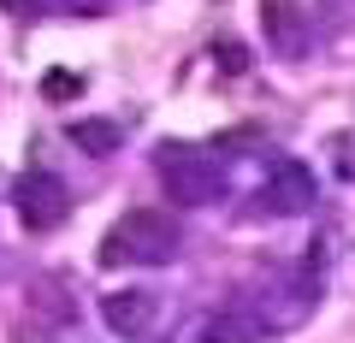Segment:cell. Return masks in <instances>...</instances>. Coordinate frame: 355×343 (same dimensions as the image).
<instances>
[{"mask_svg": "<svg viewBox=\"0 0 355 343\" xmlns=\"http://www.w3.org/2000/svg\"><path fill=\"white\" fill-rule=\"evenodd\" d=\"M154 172H160L166 195H172L178 207H214L219 202V166L207 160L202 148H190V142H166L160 160H154Z\"/></svg>", "mask_w": 355, "mask_h": 343, "instance_id": "cell-2", "label": "cell"}, {"mask_svg": "<svg viewBox=\"0 0 355 343\" xmlns=\"http://www.w3.org/2000/svg\"><path fill=\"white\" fill-rule=\"evenodd\" d=\"M77 89H83V83H77L71 71H48V77H42V95H48V101H71Z\"/></svg>", "mask_w": 355, "mask_h": 343, "instance_id": "cell-8", "label": "cell"}, {"mask_svg": "<svg viewBox=\"0 0 355 343\" xmlns=\"http://www.w3.org/2000/svg\"><path fill=\"white\" fill-rule=\"evenodd\" d=\"M178 225L172 213H160V207H137V213H125L113 231L101 237V267H119V261H137V267H166L178 254Z\"/></svg>", "mask_w": 355, "mask_h": 343, "instance_id": "cell-1", "label": "cell"}, {"mask_svg": "<svg viewBox=\"0 0 355 343\" xmlns=\"http://www.w3.org/2000/svg\"><path fill=\"white\" fill-rule=\"evenodd\" d=\"M207 343H266V326L243 308H225V314L207 319Z\"/></svg>", "mask_w": 355, "mask_h": 343, "instance_id": "cell-7", "label": "cell"}, {"mask_svg": "<svg viewBox=\"0 0 355 343\" xmlns=\"http://www.w3.org/2000/svg\"><path fill=\"white\" fill-rule=\"evenodd\" d=\"M18 213H24L30 231H53L71 213V190H65L53 172H30V178L18 184Z\"/></svg>", "mask_w": 355, "mask_h": 343, "instance_id": "cell-4", "label": "cell"}, {"mask_svg": "<svg viewBox=\"0 0 355 343\" xmlns=\"http://www.w3.org/2000/svg\"><path fill=\"white\" fill-rule=\"evenodd\" d=\"M314 172H308L302 160H272V172H266L261 184V207L266 213H308L314 207Z\"/></svg>", "mask_w": 355, "mask_h": 343, "instance_id": "cell-3", "label": "cell"}, {"mask_svg": "<svg viewBox=\"0 0 355 343\" xmlns=\"http://www.w3.org/2000/svg\"><path fill=\"white\" fill-rule=\"evenodd\" d=\"M154 314H160L154 290H113V296H101V319L119 331V337H137V331H148Z\"/></svg>", "mask_w": 355, "mask_h": 343, "instance_id": "cell-5", "label": "cell"}, {"mask_svg": "<svg viewBox=\"0 0 355 343\" xmlns=\"http://www.w3.org/2000/svg\"><path fill=\"white\" fill-rule=\"evenodd\" d=\"M65 137L77 142V154H95V160H107V154L125 148V125H113V118H77Z\"/></svg>", "mask_w": 355, "mask_h": 343, "instance_id": "cell-6", "label": "cell"}]
</instances>
